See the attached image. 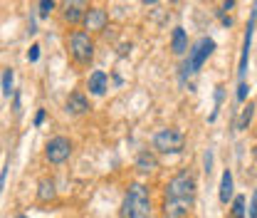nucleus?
<instances>
[{"mask_svg":"<svg viewBox=\"0 0 257 218\" xmlns=\"http://www.w3.org/2000/svg\"><path fill=\"white\" fill-rule=\"evenodd\" d=\"M154 206H151V193L144 184H128L121 203L119 218H151Z\"/></svg>","mask_w":257,"mask_h":218,"instance_id":"1","label":"nucleus"},{"mask_svg":"<svg viewBox=\"0 0 257 218\" xmlns=\"http://www.w3.org/2000/svg\"><path fill=\"white\" fill-rule=\"evenodd\" d=\"M94 37L84 30H72L67 37V52L72 57V62L79 64V67H89L94 60Z\"/></svg>","mask_w":257,"mask_h":218,"instance_id":"2","label":"nucleus"},{"mask_svg":"<svg viewBox=\"0 0 257 218\" xmlns=\"http://www.w3.org/2000/svg\"><path fill=\"white\" fill-rule=\"evenodd\" d=\"M163 198H166V201H181V203L193 206V203H195V179H193L188 171L176 174V176L166 184V188H163Z\"/></svg>","mask_w":257,"mask_h":218,"instance_id":"3","label":"nucleus"},{"mask_svg":"<svg viewBox=\"0 0 257 218\" xmlns=\"http://www.w3.org/2000/svg\"><path fill=\"white\" fill-rule=\"evenodd\" d=\"M72 152H74L72 139H69V136H62V134L47 139V144H45V159H47V164H52V166H62V164H67L69 156H72Z\"/></svg>","mask_w":257,"mask_h":218,"instance_id":"4","label":"nucleus"},{"mask_svg":"<svg viewBox=\"0 0 257 218\" xmlns=\"http://www.w3.org/2000/svg\"><path fill=\"white\" fill-rule=\"evenodd\" d=\"M183 147H186V136H183V131H178L173 126L171 129H161L154 136V149L159 154H181Z\"/></svg>","mask_w":257,"mask_h":218,"instance_id":"5","label":"nucleus"},{"mask_svg":"<svg viewBox=\"0 0 257 218\" xmlns=\"http://www.w3.org/2000/svg\"><path fill=\"white\" fill-rule=\"evenodd\" d=\"M213 52H215V40H213V37H200L198 45H195L193 50H188V60L183 64V75L198 72V69L203 67V62H205Z\"/></svg>","mask_w":257,"mask_h":218,"instance_id":"6","label":"nucleus"},{"mask_svg":"<svg viewBox=\"0 0 257 218\" xmlns=\"http://www.w3.org/2000/svg\"><path fill=\"white\" fill-rule=\"evenodd\" d=\"M87 8H89L87 0H62L57 10H60V15H62V20L67 25H79Z\"/></svg>","mask_w":257,"mask_h":218,"instance_id":"7","label":"nucleus"},{"mask_svg":"<svg viewBox=\"0 0 257 218\" xmlns=\"http://www.w3.org/2000/svg\"><path fill=\"white\" fill-rule=\"evenodd\" d=\"M82 25H84V32L94 35V32H104L106 25H109V13L104 8H87L84 18H82Z\"/></svg>","mask_w":257,"mask_h":218,"instance_id":"8","label":"nucleus"},{"mask_svg":"<svg viewBox=\"0 0 257 218\" xmlns=\"http://www.w3.org/2000/svg\"><path fill=\"white\" fill-rule=\"evenodd\" d=\"M92 107H89V99H87V94L84 92H72L67 97V102H64V112L69 114V117H82V114H87Z\"/></svg>","mask_w":257,"mask_h":218,"instance_id":"9","label":"nucleus"},{"mask_svg":"<svg viewBox=\"0 0 257 218\" xmlns=\"http://www.w3.org/2000/svg\"><path fill=\"white\" fill-rule=\"evenodd\" d=\"M87 90H89V94H94V97H104L106 90H109V77H106V72L94 69V72L89 75V80H87Z\"/></svg>","mask_w":257,"mask_h":218,"instance_id":"10","label":"nucleus"},{"mask_svg":"<svg viewBox=\"0 0 257 218\" xmlns=\"http://www.w3.org/2000/svg\"><path fill=\"white\" fill-rule=\"evenodd\" d=\"M57 198V186H55V181L52 179H40L37 181V201L40 203H52Z\"/></svg>","mask_w":257,"mask_h":218,"instance_id":"11","label":"nucleus"},{"mask_svg":"<svg viewBox=\"0 0 257 218\" xmlns=\"http://www.w3.org/2000/svg\"><path fill=\"white\" fill-rule=\"evenodd\" d=\"M136 169L141 171V174H154L156 169H159V159L154 152H139L136 156Z\"/></svg>","mask_w":257,"mask_h":218,"instance_id":"12","label":"nucleus"},{"mask_svg":"<svg viewBox=\"0 0 257 218\" xmlns=\"http://www.w3.org/2000/svg\"><path fill=\"white\" fill-rule=\"evenodd\" d=\"M171 50L173 55H186L188 52V35L183 28H173L171 32Z\"/></svg>","mask_w":257,"mask_h":218,"instance_id":"13","label":"nucleus"},{"mask_svg":"<svg viewBox=\"0 0 257 218\" xmlns=\"http://www.w3.org/2000/svg\"><path fill=\"white\" fill-rule=\"evenodd\" d=\"M220 201L223 203L232 201V171L230 169H225L223 176H220Z\"/></svg>","mask_w":257,"mask_h":218,"instance_id":"14","label":"nucleus"},{"mask_svg":"<svg viewBox=\"0 0 257 218\" xmlns=\"http://www.w3.org/2000/svg\"><path fill=\"white\" fill-rule=\"evenodd\" d=\"M55 10H57V3H55V0H40V3H37V18H40V20H47Z\"/></svg>","mask_w":257,"mask_h":218,"instance_id":"15","label":"nucleus"},{"mask_svg":"<svg viewBox=\"0 0 257 218\" xmlns=\"http://www.w3.org/2000/svg\"><path fill=\"white\" fill-rule=\"evenodd\" d=\"M0 85H3V97H10L13 94V69L10 67L3 69V82Z\"/></svg>","mask_w":257,"mask_h":218,"instance_id":"16","label":"nucleus"},{"mask_svg":"<svg viewBox=\"0 0 257 218\" xmlns=\"http://www.w3.org/2000/svg\"><path fill=\"white\" fill-rule=\"evenodd\" d=\"M252 104H247L245 109H242V117H240V124H237V129H247V124H250V119H252Z\"/></svg>","mask_w":257,"mask_h":218,"instance_id":"17","label":"nucleus"},{"mask_svg":"<svg viewBox=\"0 0 257 218\" xmlns=\"http://www.w3.org/2000/svg\"><path fill=\"white\" fill-rule=\"evenodd\" d=\"M247 94H250V85L245 80H240V85H237V102H245Z\"/></svg>","mask_w":257,"mask_h":218,"instance_id":"18","label":"nucleus"},{"mask_svg":"<svg viewBox=\"0 0 257 218\" xmlns=\"http://www.w3.org/2000/svg\"><path fill=\"white\" fill-rule=\"evenodd\" d=\"M37 57H40V45H32L30 50H28V60H30V62H37Z\"/></svg>","mask_w":257,"mask_h":218,"instance_id":"19","label":"nucleus"},{"mask_svg":"<svg viewBox=\"0 0 257 218\" xmlns=\"http://www.w3.org/2000/svg\"><path fill=\"white\" fill-rule=\"evenodd\" d=\"M45 119H47V112H45V109H37V114H35V126H42Z\"/></svg>","mask_w":257,"mask_h":218,"instance_id":"20","label":"nucleus"},{"mask_svg":"<svg viewBox=\"0 0 257 218\" xmlns=\"http://www.w3.org/2000/svg\"><path fill=\"white\" fill-rule=\"evenodd\" d=\"M250 218H257V188L252 193V201H250Z\"/></svg>","mask_w":257,"mask_h":218,"instance_id":"21","label":"nucleus"},{"mask_svg":"<svg viewBox=\"0 0 257 218\" xmlns=\"http://www.w3.org/2000/svg\"><path fill=\"white\" fill-rule=\"evenodd\" d=\"M213 171V152L208 149V154H205V174H210Z\"/></svg>","mask_w":257,"mask_h":218,"instance_id":"22","label":"nucleus"},{"mask_svg":"<svg viewBox=\"0 0 257 218\" xmlns=\"http://www.w3.org/2000/svg\"><path fill=\"white\" fill-rule=\"evenodd\" d=\"M13 109L20 112V94H15V99H13Z\"/></svg>","mask_w":257,"mask_h":218,"instance_id":"23","label":"nucleus"},{"mask_svg":"<svg viewBox=\"0 0 257 218\" xmlns=\"http://www.w3.org/2000/svg\"><path fill=\"white\" fill-rule=\"evenodd\" d=\"M232 5H235V0H225V3H223V10H230Z\"/></svg>","mask_w":257,"mask_h":218,"instance_id":"24","label":"nucleus"},{"mask_svg":"<svg viewBox=\"0 0 257 218\" xmlns=\"http://www.w3.org/2000/svg\"><path fill=\"white\" fill-rule=\"evenodd\" d=\"M141 3H144V5H156L159 0H141Z\"/></svg>","mask_w":257,"mask_h":218,"instance_id":"25","label":"nucleus"},{"mask_svg":"<svg viewBox=\"0 0 257 218\" xmlns=\"http://www.w3.org/2000/svg\"><path fill=\"white\" fill-rule=\"evenodd\" d=\"M15 218H30V216L28 213H20V216H15Z\"/></svg>","mask_w":257,"mask_h":218,"instance_id":"26","label":"nucleus"},{"mask_svg":"<svg viewBox=\"0 0 257 218\" xmlns=\"http://www.w3.org/2000/svg\"><path fill=\"white\" fill-rule=\"evenodd\" d=\"M171 3H178V0H171Z\"/></svg>","mask_w":257,"mask_h":218,"instance_id":"27","label":"nucleus"}]
</instances>
